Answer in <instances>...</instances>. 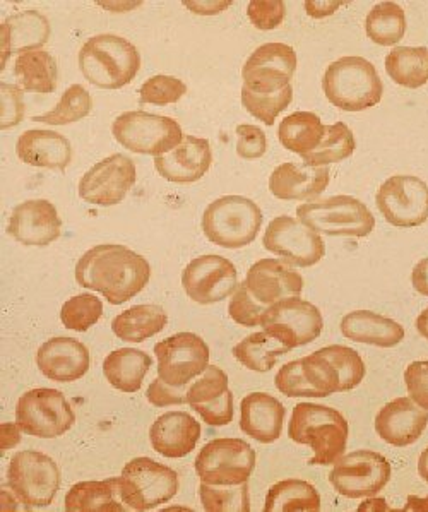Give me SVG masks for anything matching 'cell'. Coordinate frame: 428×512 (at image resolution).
<instances>
[{"instance_id": "cell-25", "label": "cell", "mask_w": 428, "mask_h": 512, "mask_svg": "<svg viewBox=\"0 0 428 512\" xmlns=\"http://www.w3.org/2000/svg\"><path fill=\"white\" fill-rule=\"evenodd\" d=\"M90 362V350L67 336L45 341L36 353L38 369L55 382L79 381L90 370Z\"/></svg>"}, {"instance_id": "cell-43", "label": "cell", "mask_w": 428, "mask_h": 512, "mask_svg": "<svg viewBox=\"0 0 428 512\" xmlns=\"http://www.w3.org/2000/svg\"><path fill=\"white\" fill-rule=\"evenodd\" d=\"M91 110H93V98H91L90 93L84 90L81 84H72L62 95L54 110H50L47 114L36 115L33 120L35 122H45L50 126H67V124L88 117Z\"/></svg>"}, {"instance_id": "cell-55", "label": "cell", "mask_w": 428, "mask_h": 512, "mask_svg": "<svg viewBox=\"0 0 428 512\" xmlns=\"http://www.w3.org/2000/svg\"><path fill=\"white\" fill-rule=\"evenodd\" d=\"M411 283H413L415 290H417L420 295L428 297V257L418 262L415 269H413V273H411Z\"/></svg>"}, {"instance_id": "cell-56", "label": "cell", "mask_w": 428, "mask_h": 512, "mask_svg": "<svg viewBox=\"0 0 428 512\" xmlns=\"http://www.w3.org/2000/svg\"><path fill=\"white\" fill-rule=\"evenodd\" d=\"M339 6H343V2H305V11L312 18H326L331 16Z\"/></svg>"}, {"instance_id": "cell-41", "label": "cell", "mask_w": 428, "mask_h": 512, "mask_svg": "<svg viewBox=\"0 0 428 512\" xmlns=\"http://www.w3.org/2000/svg\"><path fill=\"white\" fill-rule=\"evenodd\" d=\"M357 143L350 127L345 122H336L333 126H326L324 137L316 149L302 156L305 165L309 167H327L331 163L350 158L355 153Z\"/></svg>"}, {"instance_id": "cell-26", "label": "cell", "mask_w": 428, "mask_h": 512, "mask_svg": "<svg viewBox=\"0 0 428 512\" xmlns=\"http://www.w3.org/2000/svg\"><path fill=\"white\" fill-rule=\"evenodd\" d=\"M211 163L213 151L208 139L194 136H185L177 148L155 158L156 172L175 184H192L203 179Z\"/></svg>"}, {"instance_id": "cell-14", "label": "cell", "mask_w": 428, "mask_h": 512, "mask_svg": "<svg viewBox=\"0 0 428 512\" xmlns=\"http://www.w3.org/2000/svg\"><path fill=\"white\" fill-rule=\"evenodd\" d=\"M261 326L266 333L293 350L316 341L324 329V321L316 305L292 297L271 305L262 316Z\"/></svg>"}, {"instance_id": "cell-38", "label": "cell", "mask_w": 428, "mask_h": 512, "mask_svg": "<svg viewBox=\"0 0 428 512\" xmlns=\"http://www.w3.org/2000/svg\"><path fill=\"white\" fill-rule=\"evenodd\" d=\"M326 126L312 112H295L281 120L278 139L281 146L304 156L316 149L324 137Z\"/></svg>"}, {"instance_id": "cell-42", "label": "cell", "mask_w": 428, "mask_h": 512, "mask_svg": "<svg viewBox=\"0 0 428 512\" xmlns=\"http://www.w3.org/2000/svg\"><path fill=\"white\" fill-rule=\"evenodd\" d=\"M365 31L372 42L381 47H391L405 36L406 16L396 2H381L365 19Z\"/></svg>"}, {"instance_id": "cell-10", "label": "cell", "mask_w": 428, "mask_h": 512, "mask_svg": "<svg viewBox=\"0 0 428 512\" xmlns=\"http://www.w3.org/2000/svg\"><path fill=\"white\" fill-rule=\"evenodd\" d=\"M112 134L132 153L155 158L177 148L185 137L177 120L143 110L119 115L113 120Z\"/></svg>"}, {"instance_id": "cell-46", "label": "cell", "mask_w": 428, "mask_h": 512, "mask_svg": "<svg viewBox=\"0 0 428 512\" xmlns=\"http://www.w3.org/2000/svg\"><path fill=\"white\" fill-rule=\"evenodd\" d=\"M293 100V88L288 86L280 93L262 95L242 88V105L252 117L264 122L266 126H274V120L278 119L281 112L290 107Z\"/></svg>"}, {"instance_id": "cell-18", "label": "cell", "mask_w": 428, "mask_h": 512, "mask_svg": "<svg viewBox=\"0 0 428 512\" xmlns=\"http://www.w3.org/2000/svg\"><path fill=\"white\" fill-rule=\"evenodd\" d=\"M297 71V54L286 43H264L256 48L242 69L245 90L252 93H278L292 86Z\"/></svg>"}, {"instance_id": "cell-30", "label": "cell", "mask_w": 428, "mask_h": 512, "mask_svg": "<svg viewBox=\"0 0 428 512\" xmlns=\"http://www.w3.org/2000/svg\"><path fill=\"white\" fill-rule=\"evenodd\" d=\"M240 429L261 444H273L283 432L286 410L281 401L266 393H252L240 403Z\"/></svg>"}, {"instance_id": "cell-59", "label": "cell", "mask_w": 428, "mask_h": 512, "mask_svg": "<svg viewBox=\"0 0 428 512\" xmlns=\"http://www.w3.org/2000/svg\"><path fill=\"white\" fill-rule=\"evenodd\" d=\"M418 473L428 483V449H425L418 459Z\"/></svg>"}, {"instance_id": "cell-4", "label": "cell", "mask_w": 428, "mask_h": 512, "mask_svg": "<svg viewBox=\"0 0 428 512\" xmlns=\"http://www.w3.org/2000/svg\"><path fill=\"white\" fill-rule=\"evenodd\" d=\"M322 90L334 107L345 112H363L382 100V84L374 64L363 57H341L327 67Z\"/></svg>"}, {"instance_id": "cell-31", "label": "cell", "mask_w": 428, "mask_h": 512, "mask_svg": "<svg viewBox=\"0 0 428 512\" xmlns=\"http://www.w3.org/2000/svg\"><path fill=\"white\" fill-rule=\"evenodd\" d=\"M19 160L31 167L64 172L72 161V146L66 136L54 131H26L16 143Z\"/></svg>"}, {"instance_id": "cell-5", "label": "cell", "mask_w": 428, "mask_h": 512, "mask_svg": "<svg viewBox=\"0 0 428 512\" xmlns=\"http://www.w3.org/2000/svg\"><path fill=\"white\" fill-rule=\"evenodd\" d=\"M261 225V208L244 196L220 197L203 215L204 237L225 249H244L252 244Z\"/></svg>"}, {"instance_id": "cell-28", "label": "cell", "mask_w": 428, "mask_h": 512, "mask_svg": "<svg viewBox=\"0 0 428 512\" xmlns=\"http://www.w3.org/2000/svg\"><path fill=\"white\" fill-rule=\"evenodd\" d=\"M327 167H309L305 163H283L269 177V191L280 201H312L329 185Z\"/></svg>"}, {"instance_id": "cell-36", "label": "cell", "mask_w": 428, "mask_h": 512, "mask_svg": "<svg viewBox=\"0 0 428 512\" xmlns=\"http://www.w3.org/2000/svg\"><path fill=\"white\" fill-rule=\"evenodd\" d=\"M14 74L21 88L31 93H54L59 79V66L54 55L45 50H31L18 55L14 64Z\"/></svg>"}, {"instance_id": "cell-2", "label": "cell", "mask_w": 428, "mask_h": 512, "mask_svg": "<svg viewBox=\"0 0 428 512\" xmlns=\"http://www.w3.org/2000/svg\"><path fill=\"white\" fill-rule=\"evenodd\" d=\"M288 435L293 442L312 447L310 466H329L345 454L348 422L334 408L314 403H298L292 411Z\"/></svg>"}, {"instance_id": "cell-57", "label": "cell", "mask_w": 428, "mask_h": 512, "mask_svg": "<svg viewBox=\"0 0 428 512\" xmlns=\"http://www.w3.org/2000/svg\"><path fill=\"white\" fill-rule=\"evenodd\" d=\"M16 427H18V425H16ZM9 439H12V441L18 444V442L21 441V435H19V432H16L14 425L4 423V425H2V451L9 449Z\"/></svg>"}, {"instance_id": "cell-52", "label": "cell", "mask_w": 428, "mask_h": 512, "mask_svg": "<svg viewBox=\"0 0 428 512\" xmlns=\"http://www.w3.org/2000/svg\"><path fill=\"white\" fill-rule=\"evenodd\" d=\"M237 136V155L242 160H257L266 153L268 139L261 127L249 126V124L238 126Z\"/></svg>"}, {"instance_id": "cell-27", "label": "cell", "mask_w": 428, "mask_h": 512, "mask_svg": "<svg viewBox=\"0 0 428 512\" xmlns=\"http://www.w3.org/2000/svg\"><path fill=\"white\" fill-rule=\"evenodd\" d=\"M201 439V423L185 411H168L149 429V441L163 458L189 456Z\"/></svg>"}, {"instance_id": "cell-23", "label": "cell", "mask_w": 428, "mask_h": 512, "mask_svg": "<svg viewBox=\"0 0 428 512\" xmlns=\"http://www.w3.org/2000/svg\"><path fill=\"white\" fill-rule=\"evenodd\" d=\"M59 211L47 199H33L14 208L7 233L19 244L45 247L60 237Z\"/></svg>"}, {"instance_id": "cell-54", "label": "cell", "mask_w": 428, "mask_h": 512, "mask_svg": "<svg viewBox=\"0 0 428 512\" xmlns=\"http://www.w3.org/2000/svg\"><path fill=\"white\" fill-rule=\"evenodd\" d=\"M187 391L189 386L173 387L165 381H161L160 377L151 382L148 387V398L151 405L158 406V408H165V406L187 405Z\"/></svg>"}, {"instance_id": "cell-47", "label": "cell", "mask_w": 428, "mask_h": 512, "mask_svg": "<svg viewBox=\"0 0 428 512\" xmlns=\"http://www.w3.org/2000/svg\"><path fill=\"white\" fill-rule=\"evenodd\" d=\"M187 93V86L184 81L173 78V76H153L141 86L139 90V102L151 103L156 107H165L170 103L179 102L180 98Z\"/></svg>"}, {"instance_id": "cell-21", "label": "cell", "mask_w": 428, "mask_h": 512, "mask_svg": "<svg viewBox=\"0 0 428 512\" xmlns=\"http://www.w3.org/2000/svg\"><path fill=\"white\" fill-rule=\"evenodd\" d=\"M244 286L252 300L268 310L285 298L300 297L304 278L278 259H261L249 269Z\"/></svg>"}, {"instance_id": "cell-58", "label": "cell", "mask_w": 428, "mask_h": 512, "mask_svg": "<svg viewBox=\"0 0 428 512\" xmlns=\"http://www.w3.org/2000/svg\"><path fill=\"white\" fill-rule=\"evenodd\" d=\"M418 333L422 334L425 340H428V309L423 310L417 319Z\"/></svg>"}, {"instance_id": "cell-11", "label": "cell", "mask_w": 428, "mask_h": 512, "mask_svg": "<svg viewBox=\"0 0 428 512\" xmlns=\"http://www.w3.org/2000/svg\"><path fill=\"white\" fill-rule=\"evenodd\" d=\"M76 415L66 396L50 387L24 393L16 406L19 429L38 439H57L72 429Z\"/></svg>"}, {"instance_id": "cell-15", "label": "cell", "mask_w": 428, "mask_h": 512, "mask_svg": "<svg viewBox=\"0 0 428 512\" xmlns=\"http://www.w3.org/2000/svg\"><path fill=\"white\" fill-rule=\"evenodd\" d=\"M375 203L393 227H420L428 220V185L415 175H394L381 185Z\"/></svg>"}, {"instance_id": "cell-33", "label": "cell", "mask_w": 428, "mask_h": 512, "mask_svg": "<svg viewBox=\"0 0 428 512\" xmlns=\"http://www.w3.org/2000/svg\"><path fill=\"white\" fill-rule=\"evenodd\" d=\"M153 365L148 353L136 348H120L110 353L103 362V374L110 386L122 393H137L143 386L144 377Z\"/></svg>"}, {"instance_id": "cell-12", "label": "cell", "mask_w": 428, "mask_h": 512, "mask_svg": "<svg viewBox=\"0 0 428 512\" xmlns=\"http://www.w3.org/2000/svg\"><path fill=\"white\" fill-rule=\"evenodd\" d=\"M256 451L242 439H214L197 454V477L209 485H240L249 482L256 468Z\"/></svg>"}, {"instance_id": "cell-3", "label": "cell", "mask_w": 428, "mask_h": 512, "mask_svg": "<svg viewBox=\"0 0 428 512\" xmlns=\"http://www.w3.org/2000/svg\"><path fill=\"white\" fill-rule=\"evenodd\" d=\"M79 69L88 83L103 90H120L141 69V55L119 35L91 36L79 52Z\"/></svg>"}, {"instance_id": "cell-53", "label": "cell", "mask_w": 428, "mask_h": 512, "mask_svg": "<svg viewBox=\"0 0 428 512\" xmlns=\"http://www.w3.org/2000/svg\"><path fill=\"white\" fill-rule=\"evenodd\" d=\"M405 382L410 398L428 410V362H413L405 370Z\"/></svg>"}, {"instance_id": "cell-51", "label": "cell", "mask_w": 428, "mask_h": 512, "mask_svg": "<svg viewBox=\"0 0 428 512\" xmlns=\"http://www.w3.org/2000/svg\"><path fill=\"white\" fill-rule=\"evenodd\" d=\"M2 96V115H0V129L7 131L11 127L18 126L24 119V93L23 88L14 84L2 83L0 86Z\"/></svg>"}, {"instance_id": "cell-45", "label": "cell", "mask_w": 428, "mask_h": 512, "mask_svg": "<svg viewBox=\"0 0 428 512\" xmlns=\"http://www.w3.org/2000/svg\"><path fill=\"white\" fill-rule=\"evenodd\" d=\"M103 316V304L100 298L91 293H81L67 300L60 310V321L64 328L78 333H86Z\"/></svg>"}, {"instance_id": "cell-16", "label": "cell", "mask_w": 428, "mask_h": 512, "mask_svg": "<svg viewBox=\"0 0 428 512\" xmlns=\"http://www.w3.org/2000/svg\"><path fill=\"white\" fill-rule=\"evenodd\" d=\"M158 377L173 387L189 386L209 367V346L194 333L173 334L155 346Z\"/></svg>"}, {"instance_id": "cell-39", "label": "cell", "mask_w": 428, "mask_h": 512, "mask_svg": "<svg viewBox=\"0 0 428 512\" xmlns=\"http://www.w3.org/2000/svg\"><path fill=\"white\" fill-rule=\"evenodd\" d=\"M386 71L399 86L422 88L428 83V48H393L386 57Z\"/></svg>"}, {"instance_id": "cell-6", "label": "cell", "mask_w": 428, "mask_h": 512, "mask_svg": "<svg viewBox=\"0 0 428 512\" xmlns=\"http://www.w3.org/2000/svg\"><path fill=\"white\" fill-rule=\"evenodd\" d=\"M305 227L329 237H367L374 232L375 218L365 204L351 196H333L297 208Z\"/></svg>"}, {"instance_id": "cell-37", "label": "cell", "mask_w": 428, "mask_h": 512, "mask_svg": "<svg viewBox=\"0 0 428 512\" xmlns=\"http://www.w3.org/2000/svg\"><path fill=\"white\" fill-rule=\"evenodd\" d=\"M266 512L321 511V495L314 485L304 480H283L274 483L266 495Z\"/></svg>"}, {"instance_id": "cell-8", "label": "cell", "mask_w": 428, "mask_h": 512, "mask_svg": "<svg viewBox=\"0 0 428 512\" xmlns=\"http://www.w3.org/2000/svg\"><path fill=\"white\" fill-rule=\"evenodd\" d=\"M60 470L54 459L38 451L14 454L7 470V485L14 499L26 509H42L54 502L59 492Z\"/></svg>"}, {"instance_id": "cell-20", "label": "cell", "mask_w": 428, "mask_h": 512, "mask_svg": "<svg viewBox=\"0 0 428 512\" xmlns=\"http://www.w3.org/2000/svg\"><path fill=\"white\" fill-rule=\"evenodd\" d=\"M136 184V163L129 156H108L84 173L79 182V197L95 206L122 203Z\"/></svg>"}, {"instance_id": "cell-49", "label": "cell", "mask_w": 428, "mask_h": 512, "mask_svg": "<svg viewBox=\"0 0 428 512\" xmlns=\"http://www.w3.org/2000/svg\"><path fill=\"white\" fill-rule=\"evenodd\" d=\"M228 312H230V317L237 322L238 326L256 328V326H261V319L266 314V309L257 305L247 292L244 283H240L237 292L233 293L232 300H230Z\"/></svg>"}, {"instance_id": "cell-17", "label": "cell", "mask_w": 428, "mask_h": 512, "mask_svg": "<svg viewBox=\"0 0 428 512\" xmlns=\"http://www.w3.org/2000/svg\"><path fill=\"white\" fill-rule=\"evenodd\" d=\"M264 249L281 257L283 262L298 268L316 266L326 254V244L319 233L305 227L292 216H278L264 232Z\"/></svg>"}, {"instance_id": "cell-13", "label": "cell", "mask_w": 428, "mask_h": 512, "mask_svg": "<svg viewBox=\"0 0 428 512\" xmlns=\"http://www.w3.org/2000/svg\"><path fill=\"white\" fill-rule=\"evenodd\" d=\"M391 480V463L382 454L360 449L334 463L329 483L348 499H362L379 494Z\"/></svg>"}, {"instance_id": "cell-34", "label": "cell", "mask_w": 428, "mask_h": 512, "mask_svg": "<svg viewBox=\"0 0 428 512\" xmlns=\"http://www.w3.org/2000/svg\"><path fill=\"white\" fill-rule=\"evenodd\" d=\"M67 512H125L119 492V478L103 482H79L66 495Z\"/></svg>"}, {"instance_id": "cell-1", "label": "cell", "mask_w": 428, "mask_h": 512, "mask_svg": "<svg viewBox=\"0 0 428 512\" xmlns=\"http://www.w3.org/2000/svg\"><path fill=\"white\" fill-rule=\"evenodd\" d=\"M151 278L146 257L120 244H100L76 264V280L86 290L102 293L112 305H122L143 292Z\"/></svg>"}, {"instance_id": "cell-32", "label": "cell", "mask_w": 428, "mask_h": 512, "mask_svg": "<svg viewBox=\"0 0 428 512\" xmlns=\"http://www.w3.org/2000/svg\"><path fill=\"white\" fill-rule=\"evenodd\" d=\"M339 326L346 340L363 345L393 348L405 340V328L399 322L370 310H355L346 314Z\"/></svg>"}, {"instance_id": "cell-44", "label": "cell", "mask_w": 428, "mask_h": 512, "mask_svg": "<svg viewBox=\"0 0 428 512\" xmlns=\"http://www.w3.org/2000/svg\"><path fill=\"white\" fill-rule=\"evenodd\" d=\"M199 497L204 511L249 512V482L240 485H209L201 482Z\"/></svg>"}, {"instance_id": "cell-9", "label": "cell", "mask_w": 428, "mask_h": 512, "mask_svg": "<svg viewBox=\"0 0 428 512\" xmlns=\"http://www.w3.org/2000/svg\"><path fill=\"white\" fill-rule=\"evenodd\" d=\"M300 364L317 398L355 389L367 372L360 353L343 345L321 348L309 357L300 358Z\"/></svg>"}, {"instance_id": "cell-40", "label": "cell", "mask_w": 428, "mask_h": 512, "mask_svg": "<svg viewBox=\"0 0 428 512\" xmlns=\"http://www.w3.org/2000/svg\"><path fill=\"white\" fill-rule=\"evenodd\" d=\"M288 352V346L266 331L250 334L233 348L238 362L254 372H269L276 365V360Z\"/></svg>"}, {"instance_id": "cell-22", "label": "cell", "mask_w": 428, "mask_h": 512, "mask_svg": "<svg viewBox=\"0 0 428 512\" xmlns=\"http://www.w3.org/2000/svg\"><path fill=\"white\" fill-rule=\"evenodd\" d=\"M187 405L197 411L211 427H223L233 420V394L228 376L220 367L209 365L201 376L189 384Z\"/></svg>"}, {"instance_id": "cell-48", "label": "cell", "mask_w": 428, "mask_h": 512, "mask_svg": "<svg viewBox=\"0 0 428 512\" xmlns=\"http://www.w3.org/2000/svg\"><path fill=\"white\" fill-rule=\"evenodd\" d=\"M274 384H276V389L288 398H317L316 391L309 386V382L305 379L300 360H293V362L283 365L276 374Z\"/></svg>"}, {"instance_id": "cell-24", "label": "cell", "mask_w": 428, "mask_h": 512, "mask_svg": "<svg viewBox=\"0 0 428 512\" xmlns=\"http://www.w3.org/2000/svg\"><path fill=\"white\" fill-rule=\"evenodd\" d=\"M374 425L377 435L387 444L411 446L427 429L428 410H423L411 398H396L377 413Z\"/></svg>"}, {"instance_id": "cell-50", "label": "cell", "mask_w": 428, "mask_h": 512, "mask_svg": "<svg viewBox=\"0 0 428 512\" xmlns=\"http://www.w3.org/2000/svg\"><path fill=\"white\" fill-rule=\"evenodd\" d=\"M283 0H252L247 6V16L257 30L269 31L278 28L285 19Z\"/></svg>"}, {"instance_id": "cell-29", "label": "cell", "mask_w": 428, "mask_h": 512, "mask_svg": "<svg viewBox=\"0 0 428 512\" xmlns=\"http://www.w3.org/2000/svg\"><path fill=\"white\" fill-rule=\"evenodd\" d=\"M50 21L47 16L36 9L12 14L0 26L2 38V55L0 66L6 67L7 60L12 54H24L31 50H40L50 38Z\"/></svg>"}, {"instance_id": "cell-35", "label": "cell", "mask_w": 428, "mask_h": 512, "mask_svg": "<svg viewBox=\"0 0 428 512\" xmlns=\"http://www.w3.org/2000/svg\"><path fill=\"white\" fill-rule=\"evenodd\" d=\"M167 322V312L160 305H134L113 319L112 331L119 340L143 343L161 333Z\"/></svg>"}, {"instance_id": "cell-19", "label": "cell", "mask_w": 428, "mask_h": 512, "mask_svg": "<svg viewBox=\"0 0 428 512\" xmlns=\"http://www.w3.org/2000/svg\"><path fill=\"white\" fill-rule=\"evenodd\" d=\"M238 285L235 264L216 254L196 257L182 273L185 293L196 304H218L237 292Z\"/></svg>"}, {"instance_id": "cell-7", "label": "cell", "mask_w": 428, "mask_h": 512, "mask_svg": "<svg viewBox=\"0 0 428 512\" xmlns=\"http://www.w3.org/2000/svg\"><path fill=\"white\" fill-rule=\"evenodd\" d=\"M119 492L129 511H151L179 492V475L151 458H134L119 477Z\"/></svg>"}]
</instances>
